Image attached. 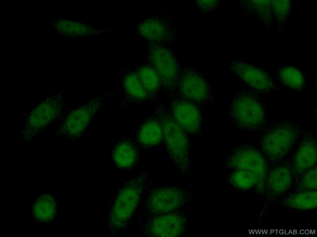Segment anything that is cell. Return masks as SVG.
Returning a JSON list of instances; mask_svg holds the SVG:
<instances>
[{"label":"cell","instance_id":"cell-1","mask_svg":"<svg viewBox=\"0 0 317 237\" xmlns=\"http://www.w3.org/2000/svg\"><path fill=\"white\" fill-rule=\"evenodd\" d=\"M302 126L292 118H280L266 122L257 131L258 146L268 160L276 163L292 150L302 132Z\"/></svg>","mask_w":317,"mask_h":237},{"label":"cell","instance_id":"cell-2","mask_svg":"<svg viewBox=\"0 0 317 237\" xmlns=\"http://www.w3.org/2000/svg\"><path fill=\"white\" fill-rule=\"evenodd\" d=\"M157 114L163 127V138L171 161L185 178H190V145L186 133L167 111H158Z\"/></svg>","mask_w":317,"mask_h":237},{"label":"cell","instance_id":"cell-3","mask_svg":"<svg viewBox=\"0 0 317 237\" xmlns=\"http://www.w3.org/2000/svg\"><path fill=\"white\" fill-rule=\"evenodd\" d=\"M193 193L175 186L155 187L148 192L137 217L145 219L180 210L191 200Z\"/></svg>","mask_w":317,"mask_h":237},{"label":"cell","instance_id":"cell-4","mask_svg":"<svg viewBox=\"0 0 317 237\" xmlns=\"http://www.w3.org/2000/svg\"><path fill=\"white\" fill-rule=\"evenodd\" d=\"M228 111L231 121L242 129L258 131L267 122L263 104L249 90H242L237 93L232 99Z\"/></svg>","mask_w":317,"mask_h":237},{"label":"cell","instance_id":"cell-5","mask_svg":"<svg viewBox=\"0 0 317 237\" xmlns=\"http://www.w3.org/2000/svg\"><path fill=\"white\" fill-rule=\"evenodd\" d=\"M222 168L245 170L254 173L259 179V193L263 195L267 167L263 155L254 146L245 144L233 148Z\"/></svg>","mask_w":317,"mask_h":237},{"label":"cell","instance_id":"cell-6","mask_svg":"<svg viewBox=\"0 0 317 237\" xmlns=\"http://www.w3.org/2000/svg\"><path fill=\"white\" fill-rule=\"evenodd\" d=\"M141 228L147 237H178L185 232L187 227V214L180 210L148 218Z\"/></svg>","mask_w":317,"mask_h":237},{"label":"cell","instance_id":"cell-7","mask_svg":"<svg viewBox=\"0 0 317 237\" xmlns=\"http://www.w3.org/2000/svg\"><path fill=\"white\" fill-rule=\"evenodd\" d=\"M293 181L290 164L280 163L268 171L263 195L265 205L274 202L289 192Z\"/></svg>","mask_w":317,"mask_h":237},{"label":"cell","instance_id":"cell-8","mask_svg":"<svg viewBox=\"0 0 317 237\" xmlns=\"http://www.w3.org/2000/svg\"><path fill=\"white\" fill-rule=\"evenodd\" d=\"M180 89L185 98L198 105L208 104L214 100L209 84L201 74L193 70L187 71L182 75Z\"/></svg>","mask_w":317,"mask_h":237},{"label":"cell","instance_id":"cell-9","mask_svg":"<svg viewBox=\"0 0 317 237\" xmlns=\"http://www.w3.org/2000/svg\"><path fill=\"white\" fill-rule=\"evenodd\" d=\"M59 99L58 94L44 101L32 111L23 131L24 139L33 137L54 119L59 110Z\"/></svg>","mask_w":317,"mask_h":237},{"label":"cell","instance_id":"cell-10","mask_svg":"<svg viewBox=\"0 0 317 237\" xmlns=\"http://www.w3.org/2000/svg\"><path fill=\"white\" fill-rule=\"evenodd\" d=\"M231 71L253 89L262 94H267L276 85L266 73L249 64L241 62L230 64Z\"/></svg>","mask_w":317,"mask_h":237},{"label":"cell","instance_id":"cell-11","mask_svg":"<svg viewBox=\"0 0 317 237\" xmlns=\"http://www.w3.org/2000/svg\"><path fill=\"white\" fill-rule=\"evenodd\" d=\"M303 136L290 164L294 182L315 167L316 162V139L310 133Z\"/></svg>","mask_w":317,"mask_h":237},{"label":"cell","instance_id":"cell-12","mask_svg":"<svg viewBox=\"0 0 317 237\" xmlns=\"http://www.w3.org/2000/svg\"><path fill=\"white\" fill-rule=\"evenodd\" d=\"M172 116L185 132L197 135L200 132L201 117L194 104L186 101L177 102L172 106Z\"/></svg>","mask_w":317,"mask_h":237},{"label":"cell","instance_id":"cell-13","mask_svg":"<svg viewBox=\"0 0 317 237\" xmlns=\"http://www.w3.org/2000/svg\"><path fill=\"white\" fill-rule=\"evenodd\" d=\"M149 56L159 77L169 82L175 79L177 66L174 57L168 49L161 46H154L149 50Z\"/></svg>","mask_w":317,"mask_h":237},{"label":"cell","instance_id":"cell-14","mask_svg":"<svg viewBox=\"0 0 317 237\" xmlns=\"http://www.w3.org/2000/svg\"><path fill=\"white\" fill-rule=\"evenodd\" d=\"M274 202L295 210H312L317 206V191L289 192Z\"/></svg>","mask_w":317,"mask_h":237},{"label":"cell","instance_id":"cell-15","mask_svg":"<svg viewBox=\"0 0 317 237\" xmlns=\"http://www.w3.org/2000/svg\"><path fill=\"white\" fill-rule=\"evenodd\" d=\"M163 130L159 121L151 119L145 123L137 133L138 143L145 148L155 146L161 142L163 138Z\"/></svg>","mask_w":317,"mask_h":237},{"label":"cell","instance_id":"cell-16","mask_svg":"<svg viewBox=\"0 0 317 237\" xmlns=\"http://www.w3.org/2000/svg\"><path fill=\"white\" fill-rule=\"evenodd\" d=\"M138 30L142 36L153 41L166 40L171 33L170 30L164 22L154 19L142 22L139 26Z\"/></svg>","mask_w":317,"mask_h":237},{"label":"cell","instance_id":"cell-17","mask_svg":"<svg viewBox=\"0 0 317 237\" xmlns=\"http://www.w3.org/2000/svg\"><path fill=\"white\" fill-rule=\"evenodd\" d=\"M113 157L116 163L124 168L134 165L138 159V151L135 145L128 140L123 141L115 148Z\"/></svg>","mask_w":317,"mask_h":237},{"label":"cell","instance_id":"cell-18","mask_svg":"<svg viewBox=\"0 0 317 237\" xmlns=\"http://www.w3.org/2000/svg\"><path fill=\"white\" fill-rule=\"evenodd\" d=\"M229 184L237 189L247 190L255 186L258 193L259 192V181L254 173L245 170L237 169L228 177Z\"/></svg>","mask_w":317,"mask_h":237},{"label":"cell","instance_id":"cell-19","mask_svg":"<svg viewBox=\"0 0 317 237\" xmlns=\"http://www.w3.org/2000/svg\"><path fill=\"white\" fill-rule=\"evenodd\" d=\"M278 77L283 83L293 89L301 90L305 85L304 77L297 69L292 67H286L281 69Z\"/></svg>","mask_w":317,"mask_h":237},{"label":"cell","instance_id":"cell-20","mask_svg":"<svg viewBox=\"0 0 317 237\" xmlns=\"http://www.w3.org/2000/svg\"><path fill=\"white\" fill-rule=\"evenodd\" d=\"M137 75L148 92L157 90L160 85V77L154 69L149 67H143L139 71Z\"/></svg>","mask_w":317,"mask_h":237},{"label":"cell","instance_id":"cell-21","mask_svg":"<svg viewBox=\"0 0 317 237\" xmlns=\"http://www.w3.org/2000/svg\"><path fill=\"white\" fill-rule=\"evenodd\" d=\"M294 189L296 191L317 190V167L315 166L304 173L294 181Z\"/></svg>","mask_w":317,"mask_h":237},{"label":"cell","instance_id":"cell-22","mask_svg":"<svg viewBox=\"0 0 317 237\" xmlns=\"http://www.w3.org/2000/svg\"><path fill=\"white\" fill-rule=\"evenodd\" d=\"M125 86L128 91L132 96L139 99L146 98L148 92L144 87L137 75L132 74L126 78Z\"/></svg>","mask_w":317,"mask_h":237}]
</instances>
